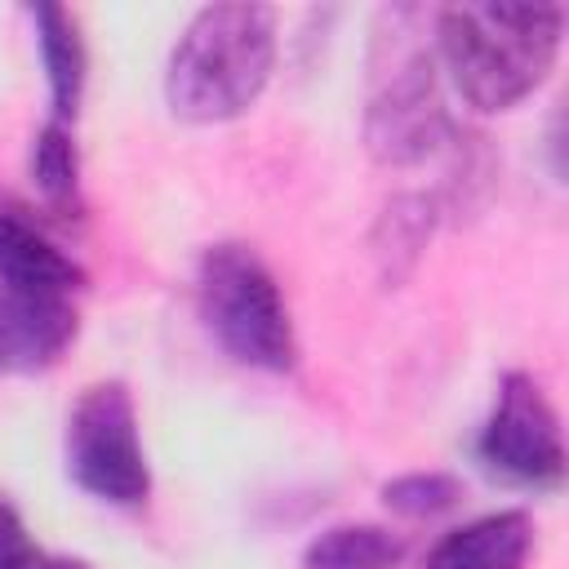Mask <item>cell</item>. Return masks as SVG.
<instances>
[{
  "label": "cell",
  "instance_id": "ba28073f",
  "mask_svg": "<svg viewBox=\"0 0 569 569\" xmlns=\"http://www.w3.org/2000/svg\"><path fill=\"white\" fill-rule=\"evenodd\" d=\"M533 551V520L525 511H493L445 533L422 569H525Z\"/></svg>",
  "mask_w": 569,
  "mask_h": 569
},
{
  "label": "cell",
  "instance_id": "5b68a950",
  "mask_svg": "<svg viewBox=\"0 0 569 569\" xmlns=\"http://www.w3.org/2000/svg\"><path fill=\"white\" fill-rule=\"evenodd\" d=\"M67 471L111 507H138L151 493V467L138 436V405L124 382L107 378L80 391L67 413Z\"/></svg>",
  "mask_w": 569,
  "mask_h": 569
},
{
  "label": "cell",
  "instance_id": "4fadbf2b",
  "mask_svg": "<svg viewBox=\"0 0 569 569\" xmlns=\"http://www.w3.org/2000/svg\"><path fill=\"white\" fill-rule=\"evenodd\" d=\"M458 498H462V485L445 471H409V476H396L382 485V502L409 520L445 516L449 507H458Z\"/></svg>",
  "mask_w": 569,
  "mask_h": 569
},
{
  "label": "cell",
  "instance_id": "7c38bea8",
  "mask_svg": "<svg viewBox=\"0 0 569 569\" xmlns=\"http://www.w3.org/2000/svg\"><path fill=\"white\" fill-rule=\"evenodd\" d=\"M0 271L36 276V280H58V284H84V271L22 213L4 209L0 213Z\"/></svg>",
  "mask_w": 569,
  "mask_h": 569
},
{
  "label": "cell",
  "instance_id": "30bf717a",
  "mask_svg": "<svg viewBox=\"0 0 569 569\" xmlns=\"http://www.w3.org/2000/svg\"><path fill=\"white\" fill-rule=\"evenodd\" d=\"M400 556L405 542L382 525H329L307 542L302 569H396Z\"/></svg>",
  "mask_w": 569,
  "mask_h": 569
},
{
  "label": "cell",
  "instance_id": "9c48e42d",
  "mask_svg": "<svg viewBox=\"0 0 569 569\" xmlns=\"http://www.w3.org/2000/svg\"><path fill=\"white\" fill-rule=\"evenodd\" d=\"M31 18H36L40 62H44V76H49V107H53L49 120L71 124L76 111H80L84 71H89V53H84L80 27H76V18H71L67 9H58V4H40V9H31Z\"/></svg>",
  "mask_w": 569,
  "mask_h": 569
},
{
  "label": "cell",
  "instance_id": "9a60e30c",
  "mask_svg": "<svg viewBox=\"0 0 569 569\" xmlns=\"http://www.w3.org/2000/svg\"><path fill=\"white\" fill-rule=\"evenodd\" d=\"M31 569H89L84 560H67V556H40Z\"/></svg>",
  "mask_w": 569,
  "mask_h": 569
},
{
  "label": "cell",
  "instance_id": "6da1fadb",
  "mask_svg": "<svg viewBox=\"0 0 569 569\" xmlns=\"http://www.w3.org/2000/svg\"><path fill=\"white\" fill-rule=\"evenodd\" d=\"M560 4H449L436 13V58L476 111H511L556 67Z\"/></svg>",
  "mask_w": 569,
  "mask_h": 569
},
{
  "label": "cell",
  "instance_id": "5bb4252c",
  "mask_svg": "<svg viewBox=\"0 0 569 569\" xmlns=\"http://www.w3.org/2000/svg\"><path fill=\"white\" fill-rule=\"evenodd\" d=\"M40 560V551L31 547L22 520L13 516L9 502H0V569H31Z\"/></svg>",
  "mask_w": 569,
  "mask_h": 569
},
{
  "label": "cell",
  "instance_id": "8992f818",
  "mask_svg": "<svg viewBox=\"0 0 569 569\" xmlns=\"http://www.w3.org/2000/svg\"><path fill=\"white\" fill-rule=\"evenodd\" d=\"M476 453L489 471H498L516 485L556 489L565 480L560 418H556L547 391L529 373H507L498 382V400L480 427Z\"/></svg>",
  "mask_w": 569,
  "mask_h": 569
},
{
  "label": "cell",
  "instance_id": "52a82bcc",
  "mask_svg": "<svg viewBox=\"0 0 569 569\" xmlns=\"http://www.w3.org/2000/svg\"><path fill=\"white\" fill-rule=\"evenodd\" d=\"M76 284L0 271V373H44L76 342Z\"/></svg>",
  "mask_w": 569,
  "mask_h": 569
},
{
  "label": "cell",
  "instance_id": "7a4b0ae2",
  "mask_svg": "<svg viewBox=\"0 0 569 569\" xmlns=\"http://www.w3.org/2000/svg\"><path fill=\"white\" fill-rule=\"evenodd\" d=\"M276 71V13L267 4L200 9L164 67V102L187 124L244 116Z\"/></svg>",
  "mask_w": 569,
  "mask_h": 569
},
{
  "label": "cell",
  "instance_id": "8fae6325",
  "mask_svg": "<svg viewBox=\"0 0 569 569\" xmlns=\"http://www.w3.org/2000/svg\"><path fill=\"white\" fill-rule=\"evenodd\" d=\"M31 182L53 213H80V151L62 120H44L31 138Z\"/></svg>",
  "mask_w": 569,
  "mask_h": 569
},
{
  "label": "cell",
  "instance_id": "277c9868",
  "mask_svg": "<svg viewBox=\"0 0 569 569\" xmlns=\"http://www.w3.org/2000/svg\"><path fill=\"white\" fill-rule=\"evenodd\" d=\"M391 18V36H378V53H373V93H369V111H365V142L373 151V160L382 164H418L427 156H436L453 124L440 107L436 93V53L400 31L405 9L387 13Z\"/></svg>",
  "mask_w": 569,
  "mask_h": 569
},
{
  "label": "cell",
  "instance_id": "3957f363",
  "mask_svg": "<svg viewBox=\"0 0 569 569\" xmlns=\"http://www.w3.org/2000/svg\"><path fill=\"white\" fill-rule=\"evenodd\" d=\"M196 307L204 329L218 338V347L267 373H284L298 360V338L289 320V302L271 276V267L258 258V249L240 240L209 244L196 267Z\"/></svg>",
  "mask_w": 569,
  "mask_h": 569
}]
</instances>
